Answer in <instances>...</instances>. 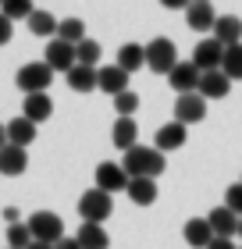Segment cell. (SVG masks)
<instances>
[{"mask_svg":"<svg viewBox=\"0 0 242 249\" xmlns=\"http://www.w3.org/2000/svg\"><path fill=\"white\" fill-rule=\"evenodd\" d=\"M121 167L129 178H157L168 171V160L157 146H132V150H125Z\"/></svg>","mask_w":242,"mask_h":249,"instance_id":"obj_1","label":"cell"},{"mask_svg":"<svg viewBox=\"0 0 242 249\" xmlns=\"http://www.w3.org/2000/svg\"><path fill=\"white\" fill-rule=\"evenodd\" d=\"M54 82V68L47 61H29V64H21L18 68V75H15V86L21 89V93H47Z\"/></svg>","mask_w":242,"mask_h":249,"instance_id":"obj_2","label":"cell"},{"mask_svg":"<svg viewBox=\"0 0 242 249\" xmlns=\"http://www.w3.org/2000/svg\"><path fill=\"white\" fill-rule=\"evenodd\" d=\"M114 213V199H111V192H103V189H89L78 196V217H82L86 224H103Z\"/></svg>","mask_w":242,"mask_h":249,"instance_id":"obj_3","label":"cell"},{"mask_svg":"<svg viewBox=\"0 0 242 249\" xmlns=\"http://www.w3.org/2000/svg\"><path fill=\"white\" fill-rule=\"evenodd\" d=\"M178 64V47L168 36H157L146 43V68H153V75H168Z\"/></svg>","mask_w":242,"mask_h":249,"instance_id":"obj_4","label":"cell"},{"mask_svg":"<svg viewBox=\"0 0 242 249\" xmlns=\"http://www.w3.org/2000/svg\"><path fill=\"white\" fill-rule=\"evenodd\" d=\"M25 224H29V231H32V239H36V242H50L54 246V242L64 239V221L57 217L54 210H36Z\"/></svg>","mask_w":242,"mask_h":249,"instance_id":"obj_5","label":"cell"},{"mask_svg":"<svg viewBox=\"0 0 242 249\" xmlns=\"http://www.w3.org/2000/svg\"><path fill=\"white\" fill-rule=\"evenodd\" d=\"M224 43L221 39H214V36H206V39H200L196 43V50H192V64L200 68V71H217L221 68V61H224Z\"/></svg>","mask_w":242,"mask_h":249,"instance_id":"obj_6","label":"cell"},{"mask_svg":"<svg viewBox=\"0 0 242 249\" xmlns=\"http://www.w3.org/2000/svg\"><path fill=\"white\" fill-rule=\"evenodd\" d=\"M200 78H203V71H200L192 61H178V64L168 71V86L182 96V93H196V89H200Z\"/></svg>","mask_w":242,"mask_h":249,"instance_id":"obj_7","label":"cell"},{"mask_svg":"<svg viewBox=\"0 0 242 249\" xmlns=\"http://www.w3.org/2000/svg\"><path fill=\"white\" fill-rule=\"evenodd\" d=\"M129 182L132 178L125 175V167L121 164H114V160H103V164H96V189H103V192H125L129 189Z\"/></svg>","mask_w":242,"mask_h":249,"instance_id":"obj_8","label":"cell"},{"mask_svg":"<svg viewBox=\"0 0 242 249\" xmlns=\"http://www.w3.org/2000/svg\"><path fill=\"white\" fill-rule=\"evenodd\" d=\"M206 118V100L200 93H182L175 100V121L182 124H200Z\"/></svg>","mask_w":242,"mask_h":249,"instance_id":"obj_9","label":"cell"},{"mask_svg":"<svg viewBox=\"0 0 242 249\" xmlns=\"http://www.w3.org/2000/svg\"><path fill=\"white\" fill-rule=\"evenodd\" d=\"M189 124H182V121H168V124H160L157 128V135H153V146L160 153H171V150H182L186 146V139H189Z\"/></svg>","mask_w":242,"mask_h":249,"instance_id":"obj_10","label":"cell"},{"mask_svg":"<svg viewBox=\"0 0 242 249\" xmlns=\"http://www.w3.org/2000/svg\"><path fill=\"white\" fill-rule=\"evenodd\" d=\"M96 89L114 100L118 93H125V89H129V71H125V68H118V64L96 68Z\"/></svg>","mask_w":242,"mask_h":249,"instance_id":"obj_11","label":"cell"},{"mask_svg":"<svg viewBox=\"0 0 242 249\" xmlns=\"http://www.w3.org/2000/svg\"><path fill=\"white\" fill-rule=\"evenodd\" d=\"M43 61H47V64L54 68V75H57V71H61V75H68V71H72V68L78 64V57H75V47H72V43H64V39H50L47 57H43Z\"/></svg>","mask_w":242,"mask_h":249,"instance_id":"obj_12","label":"cell"},{"mask_svg":"<svg viewBox=\"0 0 242 249\" xmlns=\"http://www.w3.org/2000/svg\"><path fill=\"white\" fill-rule=\"evenodd\" d=\"M217 11H214V4H206V0H192L189 4V11H186V21H189V29H196V32H214V25H217Z\"/></svg>","mask_w":242,"mask_h":249,"instance_id":"obj_13","label":"cell"},{"mask_svg":"<svg viewBox=\"0 0 242 249\" xmlns=\"http://www.w3.org/2000/svg\"><path fill=\"white\" fill-rule=\"evenodd\" d=\"M203 100H224L228 93H232V78H228L221 68L217 71H203V78H200V89H196Z\"/></svg>","mask_w":242,"mask_h":249,"instance_id":"obj_14","label":"cell"},{"mask_svg":"<svg viewBox=\"0 0 242 249\" xmlns=\"http://www.w3.org/2000/svg\"><path fill=\"white\" fill-rule=\"evenodd\" d=\"M206 221L214 228V239H235L239 235V213H232L228 207H214L206 213Z\"/></svg>","mask_w":242,"mask_h":249,"instance_id":"obj_15","label":"cell"},{"mask_svg":"<svg viewBox=\"0 0 242 249\" xmlns=\"http://www.w3.org/2000/svg\"><path fill=\"white\" fill-rule=\"evenodd\" d=\"M25 167H29V153L21 150V146H4L0 150V175H7V178H18V175H25Z\"/></svg>","mask_w":242,"mask_h":249,"instance_id":"obj_16","label":"cell"},{"mask_svg":"<svg viewBox=\"0 0 242 249\" xmlns=\"http://www.w3.org/2000/svg\"><path fill=\"white\" fill-rule=\"evenodd\" d=\"M182 235H186V242L192 249H206V246L214 242V228H210V221H206V217L186 221V224H182Z\"/></svg>","mask_w":242,"mask_h":249,"instance_id":"obj_17","label":"cell"},{"mask_svg":"<svg viewBox=\"0 0 242 249\" xmlns=\"http://www.w3.org/2000/svg\"><path fill=\"white\" fill-rule=\"evenodd\" d=\"M125 196H129L135 207H153L157 203V178H132L129 189H125Z\"/></svg>","mask_w":242,"mask_h":249,"instance_id":"obj_18","label":"cell"},{"mask_svg":"<svg viewBox=\"0 0 242 249\" xmlns=\"http://www.w3.org/2000/svg\"><path fill=\"white\" fill-rule=\"evenodd\" d=\"M32 139H36V121H29L25 114L7 121V142H11V146H21V150H29Z\"/></svg>","mask_w":242,"mask_h":249,"instance_id":"obj_19","label":"cell"},{"mask_svg":"<svg viewBox=\"0 0 242 249\" xmlns=\"http://www.w3.org/2000/svg\"><path fill=\"white\" fill-rule=\"evenodd\" d=\"M21 110H25V118L29 121H47L50 114H54V100H50V93H29L25 96V104H21Z\"/></svg>","mask_w":242,"mask_h":249,"instance_id":"obj_20","label":"cell"},{"mask_svg":"<svg viewBox=\"0 0 242 249\" xmlns=\"http://www.w3.org/2000/svg\"><path fill=\"white\" fill-rule=\"evenodd\" d=\"M111 139H114V146L125 153V150H132V146H139L135 139H139V124H135L132 118H118L114 121V128H111Z\"/></svg>","mask_w":242,"mask_h":249,"instance_id":"obj_21","label":"cell"},{"mask_svg":"<svg viewBox=\"0 0 242 249\" xmlns=\"http://www.w3.org/2000/svg\"><path fill=\"white\" fill-rule=\"evenodd\" d=\"M210 36H214V39H221L224 47H235V43H242V21H239L235 15H221Z\"/></svg>","mask_w":242,"mask_h":249,"instance_id":"obj_22","label":"cell"},{"mask_svg":"<svg viewBox=\"0 0 242 249\" xmlns=\"http://www.w3.org/2000/svg\"><path fill=\"white\" fill-rule=\"evenodd\" d=\"M118 68H125V71H139V68H146V47H139V43H121L118 50V61H114Z\"/></svg>","mask_w":242,"mask_h":249,"instance_id":"obj_23","label":"cell"},{"mask_svg":"<svg viewBox=\"0 0 242 249\" xmlns=\"http://www.w3.org/2000/svg\"><path fill=\"white\" fill-rule=\"evenodd\" d=\"M78 246L82 249H111V235L103 231V224H86L82 221V228H78Z\"/></svg>","mask_w":242,"mask_h":249,"instance_id":"obj_24","label":"cell"},{"mask_svg":"<svg viewBox=\"0 0 242 249\" xmlns=\"http://www.w3.org/2000/svg\"><path fill=\"white\" fill-rule=\"evenodd\" d=\"M64 78H68V89H75V93H93V89H96V68L75 64Z\"/></svg>","mask_w":242,"mask_h":249,"instance_id":"obj_25","label":"cell"},{"mask_svg":"<svg viewBox=\"0 0 242 249\" xmlns=\"http://www.w3.org/2000/svg\"><path fill=\"white\" fill-rule=\"evenodd\" d=\"M57 25H61V21H57L50 11H32L29 15V32L32 36H57Z\"/></svg>","mask_w":242,"mask_h":249,"instance_id":"obj_26","label":"cell"},{"mask_svg":"<svg viewBox=\"0 0 242 249\" xmlns=\"http://www.w3.org/2000/svg\"><path fill=\"white\" fill-rule=\"evenodd\" d=\"M57 39L72 43V47H78V43L86 39V21L82 18H64L61 25H57Z\"/></svg>","mask_w":242,"mask_h":249,"instance_id":"obj_27","label":"cell"},{"mask_svg":"<svg viewBox=\"0 0 242 249\" xmlns=\"http://www.w3.org/2000/svg\"><path fill=\"white\" fill-rule=\"evenodd\" d=\"M221 71L232 78V82H242V43L224 50V61H221Z\"/></svg>","mask_w":242,"mask_h":249,"instance_id":"obj_28","label":"cell"},{"mask_svg":"<svg viewBox=\"0 0 242 249\" xmlns=\"http://www.w3.org/2000/svg\"><path fill=\"white\" fill-rule=\"evenodd\" d=\"M32 246V231L25 221L18 224H7V249H29Z\"/></svg>","mask_w":242,"mask_h":249,"instance_id":"obj_29","label":"cell"},{"mask_svg":"<svg viewBox=\"0 0 242 249\" xmlns=\"http://www.w3.org/2000/svg\"><path fill=\"white\" fill-rule=\"evenodd\" d=\"M75 57H78V64H86V68H96V61H100V43L86 36V39L75 47Z\"/></svg>","mask_w":242,"mask_h":249,"instance_id":"obj_30","label":"cell"},{"mask_svg":"<svg viewBox=\"0 0 242 249\" xmlns=\"http://www.w3.org/2000/svg\"><path fill=\"white\" fill-rule=\"evenodd\" d=\"M32 0H4V4H0V15H7L11 21H18V18H25L29 21V15H32Z\"/></svg>","mask_w":242,"mask_h":249,"instance_id":"obj_31","label":"cell"},{"mask_svg":"<svg viewBox=\"0 0 242 249\" xmlns=\"http://www.w3.org/2000/svg\"><path fill=\"white\" fill-rule=\"evenodd\" d=\"M135 107H139V96H135L132 89H125V93L114 96V110H118V118H132Z\"/></svg>","mask_w":242,"mask_h":249,"instance_id":"obj_32","label":"cell"},{"mask_svg":"<svg viewBox=\"0 0 242 249\" xmlns=\"http://www.w3.org/2000/svg\"><path fill=\"white\" fill-rule=\"evenodd\" d=\"M224 207L242 217V182H235V185H228V189H224Z\"/></svg>","mask_w":242,"mask_h":249,"instance_id":"obj_33","label":"cell"},{"mask_svg":"<svg viewBox=\"0 0 242 249\" xmlns=\"http://www.w3.org/2000/svg\"><path fill=\"white\" fill-rule=\"evenodd\" d=\"M11 29H15V25H11V18L0 15V47H4V43H11Z\"/></svg>","mask_w":242,"mask_h":249,"instance_id":"obj_34","label":"cell"},{"mask_svg":"<svg viewBox=\"0 0 242 249\" xmlns=\"http://www.w3.org/2000/svg\"><path fill=\"white\" fill-rule=\"evenodd\" d=\"M192 0H160V7H168V11H189Z\"/></svg>","mask_w":242,"mask_h":249,"instance_id":"obj_35","label":"cell"},{"mask_svg":"<svg viewBox=\"0 0 242 249\" xmlns=\"http://www.w3.org/2000/svg\"><path fill=\"white\" fill-rule=\"evenodd\" d=\"M54 249H82V246H78V239H75V235H64L61 242H54Z\"/></svg>","mask_w":242,"mask_h":249,"instance_id":"obj_36","label":"cell"},{"mask_svg":"<svg viewBox=\"0 0 242 249\" xmlns=\"http://www.w3.org/2000/svg\"><path fill=\"white\" fill-rule=\"evenodd\" d=\"M206 249H239V246H235L232 239H214V242L206 246Z\"/></svg>","mask_w":242,"mask_h":249,"instance_id":"obj_37","label":"cell"},{"mask_svg":"<svg viewBox=\"0 0 242 249\" xmlns=\"http://www.w3.org/2000/svg\"><path fill=\"white\" fill-rule=\"evenodd\" d=\"M4 221H7V224H18V221H21V213H18L15 207H4Z\"/></svg>","mask_w":242,"mask_h":249,"instance_id":"obj_38","label":"cell"},{"mask_svg":"<svg viewBox=\"0 0 242 249\" xmlns=\"http://www.w3.org/2000/svg\"><path fill=\"white\" fill-rule=\"evenodd\" d=\"M4 146H7V124L0 121V150H4Z\"/></svg>","mask_w":242,"mask_h":249,"instance_id":"obj_39","label":"cell"},{"mask_svg":"<svg viewBox=\"0 0 242 249\" xmlns=\"http://www.w3.org/2000/svg\"><path fill=\"white\" fill-rule=\"evenodd\" d=\"M29 249H54V246H50V242H36V239H32V246H29Z\"/></svg>","mask_w":242,"mask_h":249,"instance_id":"obj_40","label":"cell"},{"mask_svg":"<svg viewBox=\"0 0 242 249\" xmlns=\"http://www.w3.org/2000/svg\"><path fill=\"white\" fill-rule=\"evenodd\" d=\"M239 235H242V217H239Z\"/></svg>","mask_w":242,"mask_h":249,"instance_id":"obj_41","label":"cell"},{"mask_svg":"<svg viewBox=\"0 0 242 249\" xmlns=\"http://www.w3.org/2000/svg\"><path fill=\"white\" fill-rule=\"evenodd\" d=\"M206 4H210V0H206Z\"/></svg>","mask_w":242,"mask_h":249,"instance_id":"obj_42","label":"cell"},{"mask_svg":"<svg viewBox=\"0 0 242 249\" xmlns=\"http://www.w3.org/2000/svg\"><path fill=\"white\" fill-rule=\"evenodd\" d=\"M0 4H4V0H0Z\"/></svg>","mask_w":242,"mask_h":249,"instance_id":"obj_43","label":"cell"},{"mask_svg":"<svg viewBox=\"0 0 242 249\" xmlns=\"http://www.w3.org/2000/svg\"><path fill=\"white\" fill-rule=\"evenodd\" d=\"M239 249H242V246H239Z\"/></svg>","mask_w":242,"mask_h":249,"instance_id":"obj_44","label":"cell"}]
</instances>
